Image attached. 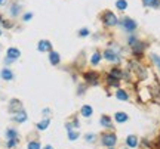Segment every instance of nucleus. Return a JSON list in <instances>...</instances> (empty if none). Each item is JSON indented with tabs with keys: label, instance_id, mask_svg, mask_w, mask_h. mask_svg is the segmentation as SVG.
I'll use <instances>...</instances> for the list:
<instances>
[{
	"label": "nucleus",
	"instance_id": "obj_1",
	"mask_svg": "<svg viewBox=\"0 0 160 149\" xmlns=\"http://www.w3.org/2000/svg\"><path fill=\"white\" fill-rule=\"evenodd\" d=\"M102 22H104V25H107V27H114V25H117L119 19L113 12L105 10V12L102 13Z\"/></svg>",
	"mask_w": 160,
	"mask_h": 149
},
{
	"label": "nucleus",
	"instance_id": "obj_2",
	"mask_svg": "<svg viewBox=\"0 0 160 149\" xmlns=\"http://www.w3.org/2000/svg\"><path fill=\"white\" fill-rule=\"evenodd\" d=\"M101 143L104 145V146H107V148H113V146L117 143V137H116V134H113V133L102 134Z\"/></svg>",
	"mask_w": 160,
	"mask_h": 149
},
{
	"label": "nucleus",
	"instance_id": "obj_3",
	"mask_svg": "<svg viewBox=\"0 0 160 149\" xmlns=\"http://www.w3.org/2000/svg\"><path fill=\"white\" fill-rule=\"evenodd\" d=\"M8 109H9V112H12V114H17V112H19V111H22V103H21V100L10 99L9 100Z\"/></svg>",
	"mask_w": 160,
	"mask_h": 149
},
{
	"label": "nucleus",
	"instance_id": "obj_4",
	"mask_svg": "<svg viewBox=\"0 0 160 149\" xmlns=\"http://www.w3.org/2000/svg\"><path fill=\"white\" fill-rule=\"evenodd\" d=\"M83 78L86 80L88 84H92V86H96V84H98V74H96L95 71H88V73H84Z\"/></svg>",
	"mask_w": 160,
	"mask_h": 149
},
{
	"label": "nucleus",
	"instance_id": "obj_5",
	"mask_svg": "<svg viewBox=\"0 0 160 149\" xmlns=\"http://www.w3.org/2000/svg\"><path fill=\"white\" fill-rule=\"evenodd\" d=\"M122 27L126 30L127 33H132V31H135V28H136V22H135L134 19H131V18H125L122 21Z\"/></svg>",
	"mask_w": 160,
	"mask_h": 149
},
{
	"label": "nucleus",
	"instance_id": "obj_6",
	"mask_svg": "<svg viewBox=\"0 0 160 149\" xmlns=\"http://www.w3.org/2000/svg\"><path fill=\"white\" fill-rule=\"evenodd\" d=\"M102 56L107 59V61H110V62H119V61H120L119 55L113 49H107L105 52H104V55H102Z\"/></svg>",
	"mask_w": 160,
	"mask_h": 149
},
{
	"label": "nucleus",
	"instance_id": "obj_7",
	"mask_svg": "<svg viewBox=\"0 0 160 149\" xmlns=\"http://www.w3.org/2000/svg\"><path fill=\"white\" fill-rule=\"evenodd\" d=\"M131 66H134L132 69H134L135 73L138 74V77H139L141 80H144V78L147 77V71H145V69H144V68H142L141 65H138L136 62H131Z\"/></svg>",
	"mask_w": 160,
	"mask_h": 149
},
{
	"label": "nucleus",
	"instance_id": "obj_8",
	"mask_svg": "<svg viewBox=\"0 0 160 149\" xmlns=\"http://www.w3.org/2000/svg\"><path fill=\"white\" fill-rule=\"evenodd\" d=\"M19 56H21V52H19V49H17V47H9V49L6 50V58L12 59V61H17Z\"/></svg>",
	"mask_w": 160,
	"mask_h": 149
},
{
	"label": "nucleus",
	"instance_id": "obj_9",
	"mask_svg": "<svg viewBox=\"0 0 160 149\" xmlns=\"http://www.w3.org/2000/svg\"><path fill=\"white\" fill-rule=\"evenodd\" d=\"M37 49H39V52H51L52 43L49 40H40L39 44H37Z\"/></svg>",
	"mask_w": 160,
	"mask_h": 149
},
{
	"label": "nucleus",
	"instance_id": "obj_10",
	"mask_svg": "<svg viewBox=\"0 0 160 149\" xmlns=\"http://www.w3.org/2000/svg\"><path fill=\"white\" fill-rule=\"evenodd\" d=\"M0 77H2V80H5V81H12V80H14V73H12L9 68H3V69L0 71Z\"/></svg>",
	"mask_w": 160,
	"mask_h": 149
},
{
	"label": "nucleus",
	"instance_id": "obj_11",
	"mask_svg": "<svg viewBox=\"0 0 160 149\" xmlns=\"http://www.w3.org/2000/svg\"><path fill=\"white\" fill-rule=\"evenodd\" d=\"M93 114V109L91 105H83V106L80 108V115L84 117V118H89V117H92Z\"/></svg>",
	"mask_w": 160,
	"mask_h": 149
},
{
	"label": "nucleus",
	"instance_id": "obj_12",
	"mask_svg": "<svg viewBox=\"0 0 160 149\" xmlns=\"http://www.w3.org/2000/svg\"><path fill=\"white\" fill-rule=\"evenodd\" d=\"M27 112L22 109V111H19V112H17L15 115H14V121H17V123H25L27 121Z\"/></svg>",
	"mask_w": 160,
	"mask_h": 149
},
{
	"label": "nucleus",
	"instance_id": "obj_13",
	"mask_svg": "<svg viewBox=\"0 0 160 149\" xmlns=\"http://www.w3.org/2000/svg\"><path fill=\"white\" fill-rule=\"evenodd\" d=\"M49 62H51L52 65H58L59 62H61V58H59L58 52H53V50L49 52Z\"/></svg>",
	"mask_w": 160,
	"mask_h": 149
},
{
	"label": "nucleus",
	"instance_id": "obj_14",
	"mask_svg": "<svg viewBox=\"0 0 160 149\" xmlns=\"http://www.w3.org/2000/svg\"><path fill=\"white\" fill-rule=\"evenodd\" d=\"M142 5L145 8H160V0H142Z\"/></svg>",
	"mask_w": 160,
	"mask_h": 149
},
{
	"label": "nucleus",
	"instance_id": "obj_15",
	"mask_svg": "<svg viewBox=\"0 0 160 149\" xmlns=\"http://www.w3.org/2000/svg\"><path fill=\"white\" fill-rule=\"evenodd\" d=\"M19 12H21V6H19L18 3H12V5H10V10H9L10 17H18Z\"/></svg>",
	"mask_w": 160,
	"mask_h": 149
},
{
	"label": "nucleus",
	"instance_id": "obj_16",
	"mask_svg": "<svg viewBox=\"0 0 160 149\" xmlns=\"http://www.w3.org/2000/svg\"><path fill=\"white\" fill-rule=\"evenodd\" d=\"M49 123H51V120L49 118H46V120H43V121H40V123H37V130H40V132H43V130H48V127H49Z\"/></svg>",
	"mask_w": 160,
	"mask_h": 149
},
{
	"label": "nucleus",
	"instance_id": "obj_17",
	"mask_svg": "<svg viewBox=\"0 0 160 149\" xmlns=\"http://www.w3.org/2000/svg\"><path fill=\"white\" fill-rule=\"evenodd\" d=\"M127 114H125V112H116V115H114V120L117 121V123H125V121H127Z\"/></svg>",
	"mask_w": 160,
	"mask_h": 149
},
{
	"label": "nucleus",
	"instance_id": "obj_18",
	"mask_svg": "<svg viewBox=\"0 0 160 149\" xmlns=\"http://www.w3.org/2000/svg\"><path fill=\"white\" fill-rule=\"evenodd\" d=\"M6 139L10 140V139H18V132L15 129H8L6 130Z\"/></svg>",
	"mask_w": 160,
	"mask_h": 149
},
{
	"label": "nucleus",
	"instance_id": "obj_19",
	"mask_svg": "<svg viewBox=\"0 0 160 149\" xmlns=\"http://www.w3.org/2000/svg\"><path fill=\"white\" fill-rule=\"evenodd\" d=\"M100 123H101L102 127H107V129H111V120H110V117L102 115V117H101V120H100Z\"/></svg>",
	"mask_w": 160,
	"mask_h": 149
},
{
	"label": "nucleus",
	"instance_id": "obj_20",
	"mask_svg": "<svg viewBox=\"0 0 160 149\" xmlns=\"http://www.w3.org/2000/svg\"><path fill=\"white\" fill-rule=\"evenodd\" d=\"M126 145L129 146V148H135V146L138 145V139H136L135 136H127V139H126Z\"/></svg>",
	"mask_w": 160,
	"mask_h": 149
},
{
	"label": "nucleus",
	"instance_id": "obj_21",
	"mask_svg": "<svg viewBox=\"0 0 160 149\" xmlns=\"http://www.w3.org/2000/svg\"><path fill=\"white\" fill-rule=\"evenodd\" d=\"M116 98L120 100H127L129 99V95H127L125 90H122V89H119L117 91H116Z\"/></svg>",
	"mask_w": 160,
	"mask_h": 149
},
{
	"label": "nucleus",
	"instance_id": "obj_22",
	"mask_svg": "<svg viewBox=\"0 0 160 149\" xmlns=\"http://www.w3.org/2000/svg\"><path fill=\"white\" fill-rule=\"evenodd\" d=\"M107 83H108L110 86H114V87H117L119 84H120V80H119V78H116V77H113L111 74H108V77H107Z\"/></svg>",
	"mask_w": 160,
	"mask_h": 149
},
{
	"label": "nucleus",
	"instance_id": "obj_23",
	"mask_svg": "<svg viewBox=\"0 0 160 149\" xmlns=\"http://www.w3.org/2000/svg\"><path fill=\"white\" fill-rule=\"evenodd\" d=\"M79 136H80V133L76 132V130H68V140L74 142L79 139Z\"/></svg>",
	"mask_w": 160,
	"mask_h": 149
},
{
	"label": "nucleus",
	"instance_id": "obj_24",
	"mask_svg": "<svg viewBox=\"0 0 160 149\" xmlns=\"http://www.w3.org/2000/svg\"><path fill=\"white\" fill-rule=\"evenodd\" d=\"M116 8H117L119 10H126L127 9V2L126 0H117V2H116Z\"/></svg>",
	"mask_w": 160,
	"mask_h": 149
},
{
	"label": "nucleus",
	"instance_id": "obj_25",
	"mask_svg": "<svg viewBox=\"0 0 160 149\" xmlns=\"http://www.w3.org/2000/svg\"><path fill=\"white\" fill-rule=\"evenodd\" d=\"M101 58H102L101 55H100L98 52H95V53L92 55V58H91V64H92V65H98L100 61H101Z\"/></svg>",
	"mask_w": 160,
	"mask_h": 149
},
{
	"label": "nucleus",
	"instance_id": "obj_26",
	"mask_svg": "<svg viewBox=\"0 0 160 149\" xmlns=\"http://www.w3.org/2000/svg\"><path fill=\"white\" fill-rule=\"evenodd\" d=\"M27 149H42V146H40V142H37V140L28 142V146H27Z\"/></svg>",
	"mask_w": 160,
	"mask_h": 149
},
{
	"label": "nucleus",
	"instance_id": "obj_27",
	"mask_svg": "<svg viewBox=\"0 0 160 149\" xmlns=\"http://www.w3.org/2000/svg\"><path fill=\"white\" fill-rule=\"evenodd\" d=\"M110 74L113 75V77H116V78H119V80H120V78H122V71H120V69H119V68H113V69H111V73H110Z\"/></svg>",
	"mask_w": 160,
	"mask_h": 149
},
{
	"label": "nucleus",
	"instance_id": "obj_28",
	"mask_svg": "<svg viewBox=\"0 0 160 149\" xmlns=\"http://www.w3.org/2000/svg\"><path fill=\"white\" fill-rule=\"evenodd\" d=\"M84 139H86V142L88 143H93L95 142V134H91V133H88V134H84Z\"/></svg>",
	"mask_w": 160,
	"mask_h": 149
},
{
	"label": "nucleus",
	"instance_id": "obj_29",
	"mask_svg": "<svg viewBox=\"0 0 160 149\" xmlns=\"http://www.w3.org/2000/svg\"><path fill=\"white\" fill-rule=\"evenodd\" d=\"M151 59H153V62L156 64V66H157V68L160 69V56H157L156 53H153V55H151Z\"/></svg>",
	"mask_w": 160,
	"mask_h": 149
},
{
	"label": "nucleus",
	"instance_id": "obj_30",
	"mask_svg": "<svg viewBox=\"0 0 160 149\" xmlns=\"http://www.w3.org/2000/svg\"><path fill=\"white\" fill-rule=\"evenodd\" d=\"M79 35H80V37H88V35H89V30H88V28L79 30Z\"/></svg>",
	"mask_w": 160,
	"mask_h": 149
},
{
	"label": "nucleus",
	"instance_id": "obj_31",
	"mask_svg": "<svg viewBox=\"0 0 160 149\" xmlns=\"http://www.w3.org/2000/svg\"><path fill=\"white\" fill-rule=\"evenodd\" d=\"M31 18H33V13H31V12H27V13H24V17H22V21H24V22H28Z\"/></svg>",
	"mask_w": 160,
	"mask_h": 149
},
{
	"label": "nucleus",
	"instance_id": "obj_32",
	"mask_svg": "<svg viewBox=\"0 0 160 149\" xmlns=\"http://www.w3.org/2000/svg\"><path fill=\"white\" fill-rule=\"evenodd\" d=\"M17 143H18V139H10V140H8L6 146H8V148H14Z\"/></svg>",
	"mask_w": 160,
	"mask_h": 149
},
{
	"label": "nucleus",
	"instance_id": "obj_33",
	"mask_svg": "<svg viewBox=\"0 0 160 149\" xmlns=\"http://www.w3.org/2000/svg\"><path fill=\"white\" fill-rule=\"evenodd\" d=\"M49 114H51V109H49V108L43 109V117H46V118H48V117H49Z\"/></svg>",
	"mask_w": 160,
	"mask_h": 149
},
{
	"label": "nucleus",
	"instance_id": "obj_34",
	"mask_svg": "<svg viewBox=\"0 0 160 149\" xmlns=\"http://www.w3.org/2000/svg\"><path fill=\"white\" fill-rule=\"evenodd\" d=\"M2 24H3V27H6V28H10L12 27V24L10 22H6V21H2Z\"/></svg>",
	"mask_w": 160,
	"mask_h": 149
},
{
	"label": "nucleus",
	"instance_id": "obj_35",
	"mask_svg": "<svg viewBox=\"0 0 160 149\" xmlns=\"http://www.w3.org/2000/svg\"><path fill=\"white\" fill-rule=\"evenodd\" d=\"M42 149H55V148H53L52 145H45V146H43Z\"/></svg>",
	"mask_w": 160,
	"mask_h": 149
},
{
	"label": "nucleus",
	"instance_id": "obj_36",
	"mask_svg": "<svg viewBox=\"0 0 160 149\" xmlns=\"http://www.w3.org/2000/svg\"><path fill=\"white\" fill-rule=\"evenodd\" d=\"M6 2H8V0H0V6H3V5H6Z\"/></svg>",
	"mask_w": 160,
	"mask_h": 149
},
{
	"label": "nucleus",
	"instance_id": "obj_37",
	"mask_svg": "<svg viewBox=\"0 0 160 149\" xmlns=\"http://www.w3.org/2000/svg\"><path fill=\"white\" fill-rule=\"evenodd\" d=\"M2 21H3V19H2V17H0V22H2Z\"/></svg>",
	"mask_w": 160,
	"mask_h": 149
},
{
	"label": "nucleus",
	"instance_id": "obj_38",
	"mask_svg": "<svg viewBox=\"0 0 160 149\" xmlns=\"http://www.w3.org/2000/svg\"><path fill=\"white\" fill-rule=\"evenodd\" d=\"M0 35H2V30H0Z\"/></svg>",
	"mask_w": 160,
	"mask_h": 149
},
{
	"label": "nucleus",
	"instance_id": "obj_39",
	"mask_svg": "<svg viewBox=\"0 0 160 149\" xmlns=\"http://www.w3.org/2000/svg\"><path fill=\"white\" fill-rule=\"evenodd\" d=\"M0 50H2V44H0Z\"/></svg>",
	"mask_w": 160,
	"mask_h": 149
},
{
	"label": "nucleus",
	"instance_id": "obj_40",
	"mask_svg": "<svg viewBox=\"0 0 160 149\" xmlns=\"http://www.w3.org/2000/svg\"><path fill=\"white\" fill-rule=\"evenodd\" d=\"M108 149H113V148H108Z\"/></svg>",
	"mask_w": 160,
	"mask_h": 149
}]
</instances>
